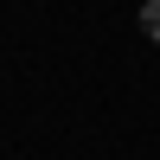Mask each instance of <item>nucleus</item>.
Wrapping results in <instances>:
<instances>
[{"label":"nucleus","instance_id":"obj_1","mask_svg":"<svg viewBox=\"0 0 160 160\" xmlns=\"http://www.w3.org/2000/svg\"><path fill=\"white\" fill-rule=\"evenodd\" d=\"M141 32L160 38V0H148V7H141Z\"/></svg>","mask_w":160,"mask_h":160}]
</instances>
